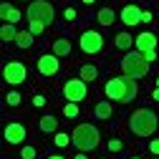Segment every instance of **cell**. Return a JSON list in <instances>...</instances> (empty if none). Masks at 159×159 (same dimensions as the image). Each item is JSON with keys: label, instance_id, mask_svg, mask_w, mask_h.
<instances>
[{"label": "cell", "instance_id": "52a82bcc", "mask_svg": "<svg viewBox=\"0 0 159 159\" xmlns=\"http://www.w3.org/2000/svg\"><path fill=\"white\" fill-rule=\"evenodd\" d=\"M78 46H81L84 53L93 56V53H101V48H104V38H101V33H96V30H86V33H81V41H78Z\"/></svg>", "mask_w": 159, "mask_h": 159}, {"label": "cell", "instance_id": "836d02e7", "mask_svg": "<svg viewBox=\"0 0 159 159\" xmlns=\"http://www.w3.org/2000/svg\"><path fill=\"white\" fill-rule=\"evenodd\" d=\"M73 159H86V157H84V154H76V157H73Z\"/></svg>", "mask_w": 159, "mask_h": 159}, {"label": "cell", "instance_id": "4fadbf2b", "mask_svg": "<svg viewBox=\"0 0 159 159\" xmlns=\"http://www.w3.org/2000/svg\"><path fill=\"white\" fill-rule=\"evenodd\" d=\"M0 18H3V20L5 23H18V20H20V10H18V8H13L10 3H3V5H0Z\"/></svg>", "mask_w": 159, "mask_h": 159}, {"label": "cell", "instance_id": "f546056e", "mask_svg": "<svg viewBox=\"0 0 159 159\" xmlns=\"http://www.w3.org/2000/svg\"><path fill=\"white\" fill-rule=\"evenodd\" d=\"M144 58H147L149 63H152V61H157V48H154V51H147V53H144Z\"/></svg>", "mask_w": 159, "mask_h": 159}, {"label": "cell", "instance_id": "3957f363", "mask_svg": "<svg viewBox=\"0 0 159 159\" xmlns=\"http://www.w3.org/2000/svg\"><path fill=\"white\" fill-rule=\"evenodd\" d=\"M129 129L136 136H152L157 131V114H152L149 109H136L129 116Z\"/></svg>", "mask_w": 159, "mask_h": 159}, {"label": "cell", "instance_id": "d4e9b609", "mask_svg": "<svg viewBox=\"0 0 159 159\" xmlns=\"http://www.w3.org/2000/svg\"><path fill=\"white\" fill-rule=\"evenodd\" d=\"M68 142H73L68 134H56V144H58V147H66Z\"/></svg>", "mask_w": 159, "mask_h": 159}, {"label": "cell", "instance_id": "ba28073f", "mask_svg": "<svg viewBox=\"0 0 159 159\" xmlns=\"http://www.w3.org/2000/svg\"><path fill=\"white\" fill-rule=\"evenodd\" d=\"M25 76H28V71H25V66H23L20 61H10V63H5V68H3V78H5L10 86L23 84Z\"/></svg>", "mask_w": 159, "mask_h": 159}, {"label": "cell", "instance_id": "cb8c5ba5", "mask_svg": "<svg viewBox=\"0 0 159 159\" xmlns=\"http://www.w3.org/2000/svg\"><path fill=\"white\" fill-rule=\"evenodd\" d=\"M28 30H30L33 35H41V33L46 30V25H43V23H33V20H30V28H28Z\"/></svg>", "mask_w": 159, "mask_h": 159}, {"label": "cell", "instance_id": "7c38bea8", "mask_svg": "<svg viewBox=\"0 0 159 159\" xmlns=\"http://www.w3.org/2000/svg\"><path fill=\"white\" fill-rule=\"evenodd\" d=\"M154 48H157V35L154 33H139L136 35V51L147 53V51H154Z\"/></svg>", "mask_w": 159, "mask_h": 159}, {"label": "cell", "instance_id": "9c48e42d", "mask_svg": "<svg viewBox=\"0 0 159 159\" xmlns=\"http://www.w3.org/2000/svg\"><path fill=\"white\" fill-rule=\"evenodd\" d=\"M35 68H38V73H41V76H46V78L56 76L58 71H61L58 56H56V53H46V56H41V58H38V63H35Z\"/></svg>", "mask_w": 159, "mask_h": 159}, {"label": "cell", "instance_id": "8d00e7d4", "mask_svg": "<svg viewBox=\"0 0 159 159\" xmlns=\"http://www.w3.org/2000/svg\"><path fill=\"white\" fill-rule=\"evenodd\" d=\"M131 159H139V157H131Z\"/></svg>", "mask_w": 159, "mask_h": 159}, {"label": "cell", "instance_id": "7a4b0ae2", "mask_svg": "<svg viewBox=\"0 0 159 159\" xmlns=\"http://www.w3.org/2000/svg\"><path fill=\"white\" fill-rule=\"evenodd\" d=\"M71 139H73V147H76L78 152H91V149L98 147L101 134H98V129H96L93 124H78V126L73 129Z\"/></svg>", "mask_w": 159, "mask_h": 159}, {"label": "cell", "instance_id": "e575fe53", "mask_svg": "<svg viewBox=\"0 0 159 159\" xmlns=\"http://www.w3.org/2000/svg\"><path fill=\"white\" fill-rule=\"evenodd\" d=\"M84 3H86V5H91V3H93V0H84Z\"/></svg>", "mask_w": 159, "mask_h": 159}, {"label": "cell", "instance_id": "e0dca14e", "mask_svg": "<svg viewBox=\"0 0 159 159\" xmlns=\"http://www.w3.org/2000/svg\"><path fill=\"white\" fill-rule=\"evenodd\" d=\"M53 53L56 56H68L71 53V43L66 41V38H58V41L53 43Z\"/></svg>", "mask_w": 159, "mask_h": 159}, {"label": "cell", "instance_id": "277c9868", "mask_svg": "<svg viewBox=\"0 0 159 159\" xmlns=\"http://www.w3.org/2000/svg\"><path fill=\"white\" fill-rule=\"evenodd\" d=\"M121 71H124V76H129V78H144V76L149 73V61L144 58L142 51L126 53L124 61H121Z\"/></svg>", "mask_w": 159, "mask_h": 159}, {"label": "cell", "instance_id": "d590c367", "mask_svg": "<svg viewBox=\"0 0 159 159\" xmlns=\"http://www.w3.org/2000/svg\"><path fill=\"white\" fill-rule=\"evenodd\" d=\"M157 89H159V78H157Z\"/></svg>", "mask_w": 159, "mask_h": 159}, {"label": "cell", "instance_id": "2e32d148", "mask_svg": "<svg viewBox=\"0 0 159 159\" xmlns=\"http://www.w3.org/2000/svg\"><path fill=\"white\" fill-rule=\"evenodd\" d=\"M96 18H98V23H101V25H111V23L116 20V15H114V10H111V8H101Z\"/></svg>", "mask_w": 159, "mask_h": 159}, {"label": "cell", "instance_id": "4dcf8cb0", "mask_svg": "<svg viewBox=\"0 0 159 159\" xmlns=\"http://www.w3.org/2000/svg\"><path fill=\"white\" fill-rule=\"evenodd\" d=\"M63 15H66V20H73V18H76V10H73V8H66Z\"/></svg>", "mask_w": 159, "mask_h": 159}, {"label": "cell", "instance_id": "8fae6325", "mask_svg": "<svg viewBox=\"0 0 159 159\" xmlns=\"http://www.w3.org/2000/svg\"><path fill=\"white\" fill-rule=\"evenodd\" d=\"M142 10H139L136 5H124V10H121V23L124 25H136V23H142Z\"/></svg>", "mask_w": 159, "mask_h": 159}, {"label": "cell", "instance_id": "d6986e66", "mask_svg": "<svg viewBox=\"0 0 159 159\" xmlns=\"http://www.w3.org/2000/svg\"><path fill=\"white\" fill-rule=\"evenodd\" d=\"M0 38H3V41H15V38H18L15 25H13V23H5L3 28H0Z\"/></svg>", "mask_w": 159, "mask_h": 159}, {"label": "cell", "instance_id": "1f68e13d", "mask_svg": "<svg viewBox=\"0 0 159 159\" xmlns=\"http://www.w3.org/2000/svg\"><path fill=\"white\" fill-rule=\"evenodd\" d=\"M152 98H154V101H159V89H154V93H152Z\"/></svg>", "mask_w": 159, "mask_h": 159}, {"label": "cell", "instance_id": "44dd1931", "mask_svg": "<svg viewBox=\"0 0 159 159\" xmlns=\"http://www.w3.org/2000/svg\"><path fill=\"white\" fill-rule=\"evenodd\" d=\"M58 121H56V116H43L41 119V131H56Z\"/></svg>", "mask_w": 159, "mask_h": 159}, {"label": "cell", "instance_id": "5b68a950", "mask_svg": "<svg viewBox=\"0 0 159 159\" xmlns=\"http://www.w3.org/2000/svg\"><path fill=\"white\" fill-rule=\"evenodd\" d=\"M53 5L51 3H46V0H35V3H30L28 5V20H33V23H43L46 28L53 23Z\"/></svg>", "mask_w": 159, "mask_h": 159}, {"label": "cell", "instance_id": "ac0fdd59", "mask_svg": "<svg viewBox=\"0 0 159 159\" xmlns=\"http://www.w3.org/2000/svg\"><path fill=\"white\" fill-rule=\"evenodd\" d=\"M93 114H96V119H109V116H111V104H109V101L96 104V106H93Z\"/></svg>", "mask_w": 159, "mask_h": 159}, {"label": "cell", "instance_id": "83f0119b", "mask_svg": "<svg viewBox=\"0 0 159 159\" xmlns=\"http://www.w3.org/2000/svg\"><path fill=\"white\" fill-rule=\"evenodd\" d=\"M33 106H38V109L46 106V96H33Z\"/></svg>", "mask_w": 159, "mask_h": 159}, {"label": "cell", "instance_id": "ffe728a7", "mask_svg": "<svg viewBox=\"0 0 159 159\" xmlns=\"http://www.w3.org/2000/svg\"><path fill=\"white\" fill-rule=\"evenodd\" d=\"M114 43H116V48H119V51H126V48H131V43H134V41H131V35H129V33H119Z\"/></svg>", "mask_w": 159, "mask_h": 159}, {"label": "cell", "instance_id": "5bb4252c", "mask_svg": "<svg viewBox=\"0 0 159 159\" xmlns=\"http://www.w3.org/2000/svg\"><path fill=\"white\" fill-rule=\"evenodd\" d=\"M15 46H18V48H30V46H33V33H30V30L18 33V38H15Z\"/></svg>", "mask_w": 159, "mask_h": 159}, {"label": "cell", "instance_id": "7402d4cb", "mask_svg": "<svg viewBox=\"0 0 159 159\" xmlns=\"http://www.w3.org/2000/svg\"><path fill=\"white\" fill-rule=\"evenodd\" d=\"M63 114H66L68 119H76V116H78V106H76V101H68L66 109H63Z\"/></svg>", "mask_w": 159, "mask_h": 159}, {"label": "cell", "instance_id": "6da1fadb", "mask_svg": "<svg viewBox=\"0 0 159 159\" xmlns=\"http://www.w3.org/2000/svg\"><path fill=\"white\" fill-rule=\"evenodd\" d=\"M106 96L111 101H119V104H129L136 98V78H129V76H121V78H111L106 84Z\"/></svg>", "mask_w": 159, "mask_h": 159}, {"label": "cell", "instance_id": "4316f807", "mask_svg": "<svg viewBox=\"0 0 159 159\" xmlns=\"http://www.w3.org/2000/svg\"><path fill=\"white\" fill-rule=\"evenodd\" d=\"M20 157H23V159H35V147H23Z\"/></svg>", "mask_w": 159, "mask_h": 159}, {"label": "cell", "instance_id": "8992f818", "mask_svg": "<svg viewBox=\"0 0 159 159\" xmlns=\"http://www.w3.org/2000/svg\"><path fill=\"white\" fill-rule=\"evenodd\" d=\"M63 96L68 98V101H84V98L89 96V89H86V81L84 78H71V81H66L63 86Z\"/></svg>", "mask_w": 159, "mask_h": 159}, {"label": "cell", "instance_id": "30bf717a", "mask_svg": "<svg viewBox=\"0 0 159 159\" xmlns=\"http://www.w3.org/2000/svg\"><path fill=\"white\" fill-rule=\"evenodd\" d=\"M5 142H8V144H23V142H25V126L18 124V121L8 124V126H5Z\"/></svg>", "mask_w": 159, "mask_h": 159}, {"label": "cell", "instance_id": "d6a6232c", "mask_svg": "<svg viewBox=\"0 0 159 159\" xmlns=\"http://www.w3.org/2000/svg\"><path fill=\"white\" fill-rule=\"evenodd\" d=\"M48 159H66V157H61V154H53V157H48Z\"/></svg>", "mask_w": 159, "mask_h": 159}, {"label": "cell", "instance_id": "f1b7e54d", "mask_svg": "<svg viewBox=\"0 0 159 159\" xmlns=\"http://www.w3.org/2000/svg\"><path fill=\"white\" fill-rule=\"evenodd\" d=\"M149 152H152V154H159V139H154V142H149Z\"/></svg>", "mask_w": 159, "mask_h": 159}, {"label": "cell", "instance_id": "603a6c76", "mask_svg": "<svg viewBox=\"0 0 159 159\" xmlns=\"http://www.w3.org/2000/svg\"><path fill=\"white\" fill-rule=\"evenodd\" d=\"M5 101H8L10 106H18V104H20V93H18V91H10V93H8V98H5Z\"/></svg>", "mask_w": 159, "mask_h": 159}, {"label": "cell", "instance_id": "484cf974", "mask_svg": "<svg viewBox=\"0 0 159 159\" xmlns=\"http://www.w3.org/2000/svg\"><path fill=\"white\" fill-rule=\"evenodd\" d=\"M109 149H111V152H121V149H124V142H121V139H111V142H109Z\"/></svg>", "mask_w": 159, "mask_h": 159}, {"label": "cell", "instance_id": "9a60e30c", "mask_svg": "<svg viewBox=\"0 0 159 159\" xmlns=\"http://www.w3.org/2000/svg\"><path fill=\"white\" fill-rule=\"evenodd\" d=\"M81 78L89 84V81H96L98 78V68L96 66H91V63H86V66H81Z\"/></svg>", "mask_w": 159, "mask_h": 159}]
</instances>
